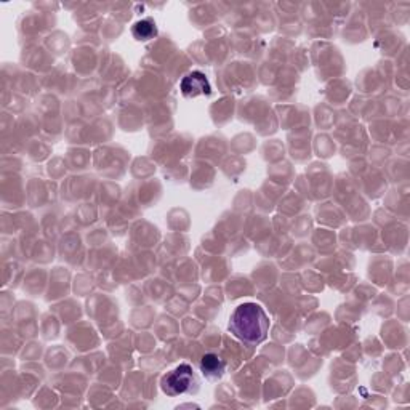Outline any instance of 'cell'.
<instances>
[{
    "mask_svg": "<svg viewBox=\"0 0 410 410\" xmlns=\"http://www.w3.org/2000/svg\"><path fill=\"white\" fill-rule=\"evenodd\" d=\"M230 330L244 343L258 345L266 340L269 318L259 305L244 303L231 314Z\"/></svg>",
    "mask_w": 410,
    "mask_h": 410,
    "instance_id": "1",
    "label": "cell"
},
{
    "mask_svg": "<svg viewBox=\"0 0 410 410\" xmlns=\"http://www.w3.org/2000/svg\"><path fill=\"white\" fill-rule=\"evenodd\" d=\"M194 372L189 364H181L169 373H165L160 380V388L169 396H180L186 391H189L194 383Z\"/></svg>",
    "mask_w": 410,
    "mask_h": 410,
    "instance_id": "2",
    "label": "cell"
},
{
    "mask_svg": "<svg viewBox=\"0 0 410 410\" xmlns=\"http://www.w3.org/2000/svg\"><path fill=\"white\" fill-rule=\"evenodd\" d=\"M181 92H183L185 96L188 98H196L199 95H210L212 87L207 80V77L202 74V72H191L181 80Z\"/></svg>",
    "mask_w": 410,
    "mask_h": 410,
    "instance_id": "3",
    "label": "cell"
},
{
    "mask_svg": "<svg viewBox=\"0 0 410 410\" xmlns=\"http://www.w3.org/2000/svg\"><path fill=\"white\" fill-rule=\"evenodd\" d=\"M226 364L216 355H205L200 361V370L207 378H220L225 372Z\"/></svg>",
    "mask_w": 410,
    "mask_h": 410,
    "instance_id": "4",
    "label": "cell"
},
{
    "mask_svg": "<svg viewBox=\"0 0 410 410\" xmlns=\"http://www.w3.org/2000/svg\"><path fill=\"white\" fill-rule=\"evenodd\" d=\"M132 33L137 40H151L157 34V28L153 19H142V22L135 23Z\"/></svg>",
    "mask_w": 410,
    "mask_h": 410,
    "instance_id": "5",
    "label": "cell"
}]
</instances>
